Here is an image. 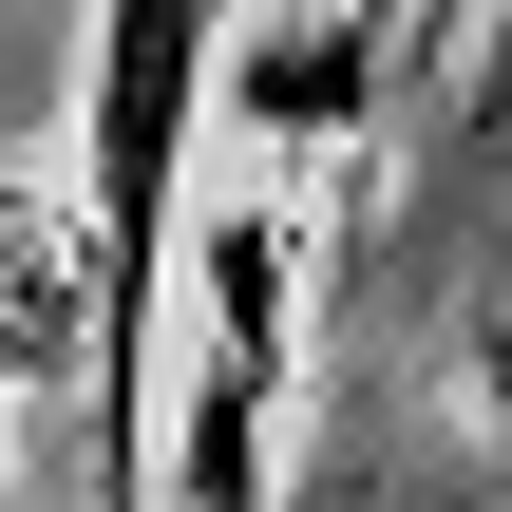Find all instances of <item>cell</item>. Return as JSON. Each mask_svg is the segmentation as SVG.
Returning <instances> with one entry per match:
<instances>
[{
  "label": "cell",
  "instance_id": "cell-1",
  "mask_svg": "<svg viewBox=\"0 0 512 512\" xmlns=\"http://www.w3.org/2000/svg\"><path fill=\"white\" fill-rule=\"evenodd\" d=\"M190 114H209V0H114L95 19V285H76V361H95V512H152V304H171V228H190Z\"/></svg>",
  "mask_w": 512,
  "mask_h": 512
},
{
  "label": "cell",
  "instance_id": "cell-5",
  "mask_svg": "<svg viewBox=\"0 0 512 512\" xmlns=\"http://www.w3.org/2000/svg\"><path fill=\"white\" fill-rule=\"evenodd\" d=\"M437 19H456V0H418V38H437Z\"/></svg>",
  "mask_w": 512,
  "mask_h": 512
},
{
  "label": "cell",
  "instance_id": "cell-3",
  "mask_svg": "<svg viewBox=\"0 0 512 512\" xmlns=\"http://www.w3.org/2000/svg\"><path fill=\"white\" fill-rule=\"evenodd\" d=\"M190 266H209V361H228V380H285V323H304V228L247 190V209H209V228H190Z\"/></svg>",
  "mask_w": 512,
  "mask_h": 512
},
{
  "label": "cell",
  "instance_id": "cell-4",
  "mask_svg": "<svg viewBox=\"0 0 512 512\" xmlns=\"http://www.w3.org/2000/svg\"><path fill=\"white\" fill-rule=\"evenodd\" d=\"M266 418H285V380L190 361V399H171V494L190 512H266Z\"/></svg>",
  "mask_w": 512,
  "mask_h": 512
},
{
  "label": "cell",
  "instance_id": "cell-2",
  "mask_svg": "<svg viewBox=\"0 0 512 512\" xmlns=\"http://www.w3.org/2000/svg\"><path fill=\"white\" fill-rule=\"evenodd\" d=\"M399 57H418V19H399V0H304V19L247 57V114H266V133H342V114H361V76H399Z\"/></svg>",
  "mask_w": 512,
  "mask_h": 512
}]
</instances>
